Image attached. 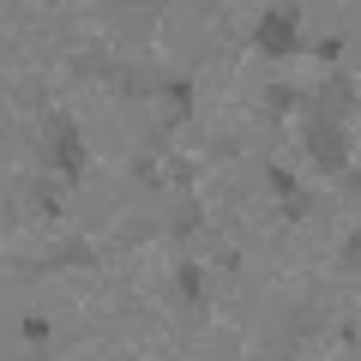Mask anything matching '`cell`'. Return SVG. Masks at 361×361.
Returning <instances> with one entry per match:
<instances>
[{
  "label": "cell",
  "instance_id": "cell-10",
  "mask_svg": "<svg viewBox=\"0 0 361 361\" xmlns=\"http://www.w3.org/2000/svg\"><path fill=\"white\" fill-rule=\"evenodd\" d=\"M133 175H139V180H145V187H157V180H163V169H157V163H151V157H139V163H133Z\"/></svg>",
  "mask_w": 361,
  "mask_h": 361
},
{
  "label": "cell",
  "instance_id": "cell-4",
  "mask_svg": "<svg viewBox=\"0 0 361 361\" xmlns=\"http://www.w3.org/2000/svg\"><path fill=\"white\" fill-rule=\"evenodd\" d=\"M163 127H180V121H187V103H193V85H187V78H163Z\"/></svg>",
  "mask_w": 361,
  "mask_h": 361
},
{
  "label": "cell",
  "instance_id": "cell-11",
  "mask_svg": "<svg viewBox=\"0 0 361 361\" xmlns=\"http://www.w3.org/2000/svg\"><path fill=\"white\" fill-rule=\"evenodd\" d=\"M42 337H49V319H37V313H30V319H25V343H42Z\"/></svg>",
  "mask_w": 361,
  "mask_h": 361
},
{
  "label": "cell",
  "instance_id": "cell-1",
  "mask_svg": "<svg viewBox=\"0 0 361 361\" xmlns=\"http://www.w3.org/2000/svg\"><path fill=\"white\" fill-rule=\"evenodd\" d=\"M307 157H313V169H325V175H343V169H349V133H343V121L307 115Z\"/></svg>",
  "mask_w": 361,
  "mask_h": 361
},
{
  "label": "cell",
  "instance_id": "cell-6",
  "mask_svg": "<svg viewBox=\"0 0 361 361\" xmlns=\"http://www.w3.org/2000/svg\"><path fill=\"white\" fill-rule=\"evenodd\" d=\"M265 180L277 187V193H283V205H295V199H301V187H295V175H289V169H277V163H271V169H265Z\"/></svg>",
  "mask_w": 361,
  "mask_h": 361
},
{
  "label": "cell",
  "instance_id": "cell-3",
  "mask_svg": "<svg viewBox=\"0 0 361 361\" xmlns=\"http://www.w3.org/2000/svg\"><path fill=\"white\" fill-rule=\"evenodd\" d=\"M49 139H54V169H61V180H78L85 175V139H78L66 121H54Z\"/></svg>",
  "mask_w": 361,
  "mask_h": 361
},
{
  "label": "cell",
  "instance_id": "cell-7",
  "mask_svg": "<svg viewBox=\"0 0 361 361\" xmlns=\"http://www.w3.org/2000/svg\"><path fill=\"white\" fill-rule=\"evenodd\" d=\"M54 265H97V253H90V241H66L54 253Z\"/></svg>",
  "mask_w": 361,
  "mask_h": 361
},
{
  "label": "cell",
  "instance_id": "cell-5",
  "mask_svg": "<svg viewBox=\"0 0 361 361\" xmlns=\"http://www.w3.org/2000/svg\"><path fill=\"white\" fill-rule=\"evenodd\" d=\"M175 283H180V301H187V307H205V265H199V259H180Z\"/></svg>",
  "mask_w": 361,
  "mask_h": 361
},
{
  "label": "cell",
  "instance_id": "cell-12",
  "mask_svg": "<svg viewBox=\"0 0 361 361\" xmlns=\"http://www.w3.org/2000/svg\"><path fill=\"white\" fill-rule=\"evenodd\" d=\"M343 265L361 271V235H349V241H343Z\"/></svg>",
  "mask_w": 361,
  "mask_h": 361
},
{
  "label": "cell",
  "instance_id": "cell-9",
  "mask_svg": "<svg viewBox=\"0 0 361 361\" xmlns=\"http://www.w3.org/2000/svg\"><path fill=\"white\" fill-rule=\"evenodd\" d=\"M205 229V211L199 205H180V217H175V235H199Z\"/></svg>",
  "mask_w": 361,
  "mask_h": 361
},
{
  "label": "cell",
  "instance_id": "cell-2",
  "mask_svg": "<svg viewBox=\"0 0 361 361\" xmlns=\"http://www.w3.org/2000/svg\"><path fill=\"white\" fill-rule=\"evenodd\" d=\"M301 18L295 13H289V6H277V13H265V18H259V30H253V37H259V49H265V54H295L301 49Z\"/></svg>",
  "mask_w": 361,
  "mask_h": 361
},
{
  "label": "cell",
  "instance_id": "cell-8",
  "mask_svg": "<svg viewBox=\"0 0 361 361\" xmlns=\"http://www.w3.org/2000/svg\"><path fill=\"white\" fill-rule=\"evenodd\" d=\"M295 103H301V97H295L289 85H271V90H265V109H277V115H289Z\"/></svg>",
  "mask_w": 361,
  "mask_h": 361
}]
</instances>
